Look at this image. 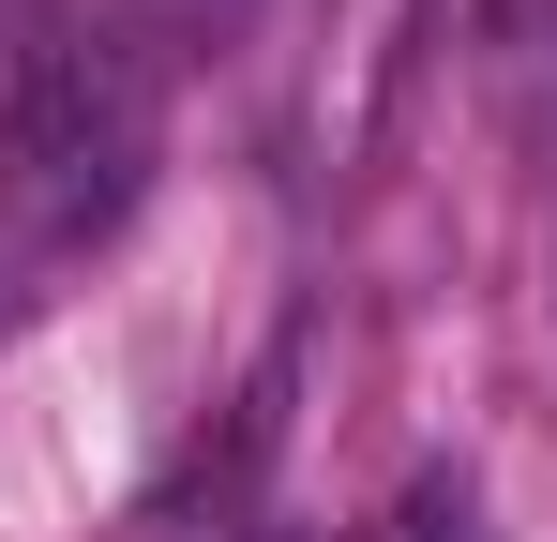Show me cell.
Here are the masks:
<instances>
[{"label": "cell", "instance_id": "obj_1", "mask_svg": "<svg viewBox=\"0 0 557 542\" xmlns=\"http://www.w3.org/2000/svg\"><path fill=\"white\" fill-rule=\"evenodd\" d=\"M151 181V61L121 30H46L0 76V226L15 242H91Z\"/></svg>", "mask_w": 557, "mask_h": 542}, {"label": "cell", "instance_id": "obj_2", "mask_svg": "<svg viewBox=\"0 0 557 542\" xmlns=\"http://www.w3.org/2000/svg\"><path fill=\"white\" fill-rule=\"evenodd\" d=\"M392 542H467V482H407V513H392Z\"/></svg>", "mask_w": 557, "mask_h": 542}, {"label": "cell", "instance_id": "obj_3", "mask_svg": "<svg viewBox=\"0 0 557 542\" xmlns=\"http://www.w3.org/2000/svg\"><path fill=\"white\" fill-rule=\"evenodd\" d=\"M211 15H242V0H211Z\"/></svg>", "mask_w": 557, "mask_h": 542}]
</instances>
